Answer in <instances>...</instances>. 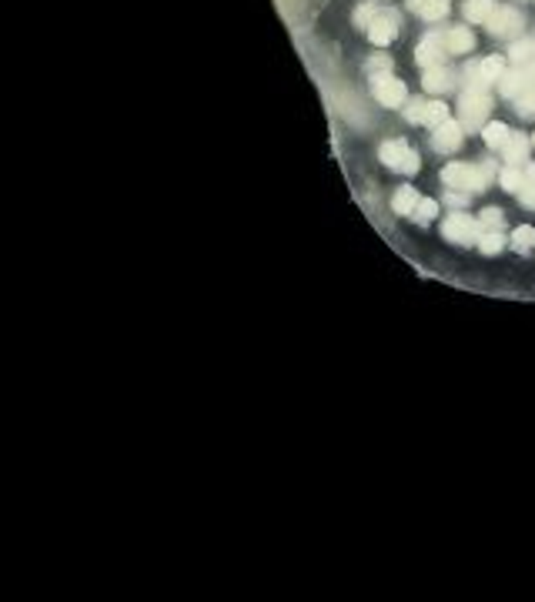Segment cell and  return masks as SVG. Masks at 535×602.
Segmentation results:
<instances>
[{
  "label": "cell",
  "mask_w": 535,
  "mask_h": 602,
  "mask_svg": "<svg viewBox=\"0 0 535 602\" xmlns=\"http://www.w3.org/2000/svg\"><path fill=\"white\" fill-rule=\"evenodd\" d=\"M378 157H382L392 171H415L419 168V154L408 148L405 141H388V144H382V154H378Z\"/></svg>",
  "instance_id": "6da1fadb"
},
{
  "label": "cell",
  "mask_w": 535,
  "mask_h": 602,
  "mask_svg": "<svg viewBox=\"0 0 535 602\" xmlns=\"http://www.w3.org/2000/svg\"><path fill=\"white\" fill-rule=\"evenodd\" d=\"M371 91H375V97L382 101L385 108H398V104H405V84L392 74L371 77Z\"/></svg>",
  "instance_id": "7a4b0ae2"
},
{
  "label": "cell",
  "mask_w": 535,
  "mask_h": 602,
  "mask_svg": "<svg viewBox=\"0 0 535 602\" xmlns=\"http://www.w3.org/2000/svg\"><path fill=\"white\" fill-rule=\"evenodd\" d=\"M489 108H492V101H489V94L485 91H465L462 94V114H465V121L468 124H475V121H482L485 114H489Z\"/></svg>",
  "instance_id": "3957f363"
},
{
  "label": "cell",
  "mask_w": 535,
  "mask_h": 602,
  "mask_svg": "<svg viewBox=\"0 0 535 602\" xmlns=\"http://www.w3.org/2000/svg\"><path fill=\"white\" fill-rule=\"evenodd\" d=\"M392 37H395V17L388 14V10H382V14H375V17L368 20V40L371 44H392Z\"/></svg>",
  "instance_id": "277c9868"
},
{
  "label": "cell",
  "mask_w": 535,
  "mask_h": 602,
  "mask_svg": "<svg viewBox=\"0 0 535 602\" xmlns=\"http://www.w3.org/2000/svg\"><path fill=\"white\" fill-rule=\"evenodd\" d=\"M432 144L439 150H455L462 144V131L459 124H452V121H445V124H439L435 128V137H432Z\"/></svg>",
  "instance_id": "5b68a950"
},
{
  "label": "cell",
  "mask_w": 535,
  "mask_h": 602,
  "mask_svg": "<svg viewBox=\"0 0 535 602\" xmlns=\"http://www.w3.org/2000/svg\"><path fill=\"white\" fill-rule=\"evenodd\" d=\"M441 40H445V47H448L452 54H465V51H472V44H475V37H472L465 27H452Z\"/></svg>",
  "instance_id": "8992f818"
},
{
  "label": "cell",
  "mask_w": 535,
  "mask_h": 602,
  "mask_svg": "<svg viewBox=\"0 0 535 602\" xmlns=\"http://www.w3.org/2000/svg\"><path fill=\"white\" fill-rule=\"evenodd\" d=\"M485 24L492 27V34H509L512 27H518V14L509 10V7H502V10H492V17L485 20Z\"/></svg>",
  "instance_id": "52a82bcc"
},
{
  "label": "cell",
  "mask_w": 535,
  "mask_h": 602,
  "mask_svg": "<svg viewBox=\"0 0 535 602\" xmlns=\"http://www.w3.org/2000/svg\"><path fill=\"white\" fill-rule=\"evenodd\" d=\"M415 205H419V194H415V188H398L395 201H392V211H395L398 218H408V214L415 211Z\"/></svg>",
  "instance_id": "ba28073f"
},
{
  "label": "cell",
  "mask_w": 535,
  "mask_h": 602,
  "mask_svg": "<svg viewBox=\"0 0 535 602\" xmlns=\"http://www.w3.org/2000/svg\"><path fill=\"white\" fill-rule=\"evenodd\" d=\"M412 7H415L425 20H439L448 14V0H412Z\"/></svg>",
  "instance_id": "9c48e42d"
},
{
  "label": "cell",
  "mask_w": 535,
  "mask_h": 602,
  "mask_svg": "<svg viewBox=\"0 0 535 602\" xmlns=\"http://www.w3.org/2000/svg\"><path fill=\"white\" fill-rule=\"evenodd\" d=\"M441 51H445V40L441 37H425L419 44V64H425V67L435 64V60L441 57Z\"/></svg>",
  "instance_id": "30bf717a"
},
{
  "label": "cell",
  "mask_w": 535,
  "mask_h": 602,
  "mask_svg": "<svg viewBox=\"0 0 535 602\" xmlns=\"http://www.w3.org/2000/svg\"><path fill=\"white\" fill-rule=\"evenodd\" d=\"M465 17L468 20H489L492 17V0H468L465 3Z\"/></svg>",
  "instance_id": "8fae6325"
},
{
  "label": "cell",
  "mask_w": 535,
  "mask_h": 602,
  "mask_svg": "<svg viewBox=\"0 0 535 602\" xmlns=\"http://www.w3.org/2000/svg\"><path fill=\"white\" fill-rule=\"evenodd\" d=\"M502 57H489V60H482V67H478V77H482V84H492V80H498L502 77Z\"/></svg>",
  "instance_id": "7c38bea8"
},
{
  "label": "cell",
  "mask_w": 535,
  "mask_h": 602,
  "mask_svg": "<svg viewBox=\"0 0 535 602\" xmlns=\"http://www.w3.org/2000/svg\"><path fill=\"white\" fill-rule=\"evenodd\" d=\"M421 84H425V91H445V87H448V74H445L441 67H428Z\"/></svg>",
  "instance_id": "4fadbf2b"
},
{
  "label": "cell",
  "mask_w": 535,
  "mask_h": 602,
  "mask_svg": "<svg viewBox=\"0 0 535 602\" xmlns=\"http://www.w3.org/2000/svg\"><path fill=\"white\" fill-rule=\"evenodd\" d=\"M445 121H448V108H445L441 101H432V104H425V124L439 128V124H445Z\"/></svg>",
  "instance_id": "5bb4252c"
},
{
  "label": "cell",
  "mask_w": 535,
  "mask_h": 602,
  "mask_svg": "<svg viewBox=\"0 0 535 602\" xmlns=\"http://www.w3.org/2000/svg\"><path fill=\"white\" fill-rule=\"evenodd\" d=\"M509 137H512V134H509V128H505V124H498V121L485 128V144H492V148H502Z\"/></svg>",
  "instance_id": "9a60e30c"
},
{
  "label": "cell",
  "mask_w": 535,
  "mask_h": 602,
  "mask_svg": "<svg viewBox=\"0 0 535 602\" xmlns=\"http://www.w3.org/2000/svg\"><path fill=\"white\" fill-rule=\"evenodd\" d=\"M525 148H529V144H525V137H522V134H516V137H509V141H505V154H509V161H512V164L525 161Z\"/></svg>",
  "instance_id": "2e32d148"
},
{
  "label": "cell",
  "mask_w": 535,
  "mask_h": 602,
  "mask_svg": "<svg viewBox=\"0 0 535 602\" xmlns=\"http://www.w3.org/2000/svg\"><path fill=\"white\" fill-rule=\"evenodd\" d=\"M502 184H505V191H522V184H525V178L518 174L516 168H509L505 174H502Z\"/></svg>",
  "instance_id": "e0dca14e"
},
{
  "label": "cell",
  "mask_w": 535,
  "mask_h": 602,
  "mask_svg": "<svg viewBox=\"0 0 535 602\" xmlns=\"http://www.w3.org/2000/svg\"><path fill=\"white\" fill-rule=\"evenodd\" d=\"M518 111H522V114H535V84L529 87V91H522V97H518Z\"/></svg>",
  "instance_id": "ac0fdd59"
}]
</instances>
